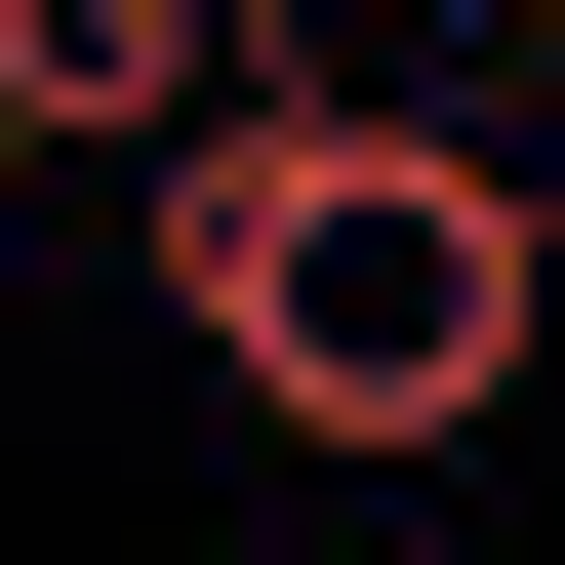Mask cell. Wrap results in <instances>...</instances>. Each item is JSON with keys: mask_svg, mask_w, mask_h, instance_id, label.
<instances>
[{"mask_svg": "<svg viewBox=\"0 0 565 565\" xmlns=\"http://www.w3.org/2000/svg\"><path fill=\"white\" fill-rule=\"evenodd\" d=\"M162 323L282 404V445H484L565 323V162L525 121H162Z\"/></svg>", "mask_w": 565, "mask_h": 565, "instance_id": "obj_1", "label": "cell"}, {"mask_svg": "<svg viewBox=\"0 0 565 565\" xmlns=\"http://www.w3.org/2000/svg\"><path fill=\"white\" fill-rule=\"evenodd\" d=\"M0 82H41V121H243L282 0H0Z\"/></svg>", "mask_w": 565, "mask_h": 565, "instance_id": "obj_2", "label": "cell"}, {"mask_svg": "<svg viewBox=\"0 0 565 565\" xmlns=\"http://www.w3.org/2000/svg\"><path fill=\"white\" fill-rule=\"evenodd\" d=\"M41 162H82V121H41V82H0V243H41Z\"/></svg>", "mask_w": 565, "mask_h": 565, "instance_id": "obj_3", "label": "cell"}]
</instances>
